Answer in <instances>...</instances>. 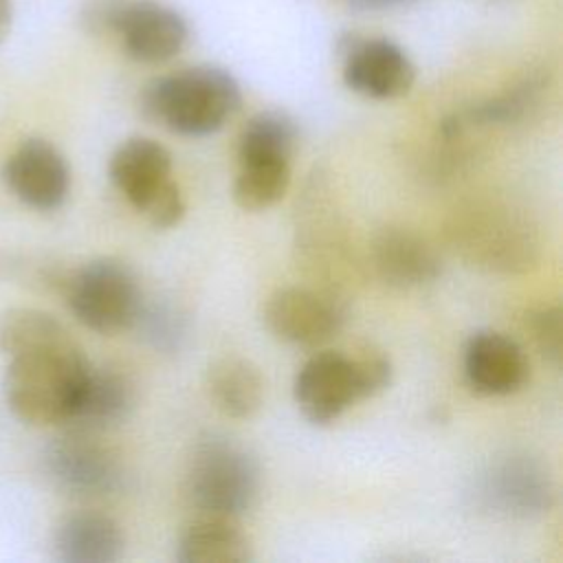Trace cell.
Listing matches in <instances>:
<instances>
[{
	"mask_svg": "<svg viewBox=\"0 0 563 563\" xmlns=\"http://www.w3.org/2000/svg\"><path fill=\"white\" fill-rule=\"evenodd\" d=\"M88 358L70 334L11 356L2 389L9 409L29 424H68Z\"/></svg>",
	"mask_w": 563,
	"mask_h": 563,
	"instance_id": "cell-1",
	"label": "cell"
},
{
	"mask_svg": "<svg viewBox=\"0 0 563 563\" xmlns=\"http://www.w3.org/2000/svg\"><path fill=\"white\" fill-rule=\"evenodd\" d=\"M468 385L484 396H508L523 387L530 374L526 352L501 332H475L464 347Z\"/></svg>",
	"mask_w": 563,
	"mask_h": 563,
	"instance_id": "cell-12",
	"label": "cell"
},
{
	"mask_svg": "<svg viewBox=\"0 0 563 563\" xmlns=\"http://www.w3.org/2000/svg\"><path fill=\"white\" fill-rule=\"evenodd\" d=\"M372 262L378 277L396 288H413L433 282L442 262L433 246L402 229H385L372 242Z\"/></svg>",
	"mask_w": 563,
	"mask_h": 563,
	"instance_id": "cell-14",
	"label": "cell"
},
{
	"mask_svg": "<svg viewBox=\"0 0 563 563\" xmlns=\"http://www.w3.org/2000/svg\"><path fill=\"white\" fill-rule=\"evenodd\" d=\"M44 464L51 482L73 497H108L123 484V468L117 455L92 431L73 429L57 438L46 449Z\"/></svg>",
	"mask_w": 563,
	"mask_h": 563,
	"instance_id": "cell-5",
	"label": "cell"
},
{
	"mask_svg": "<svg viewBox=\"0 0 563 563\" xmlns=\"http://www.w3.org/2000/svg\"><path fill=\"white\" fill-rule=\"evenodd\" d=\"M211 402L229 418H251L264 402V378L255 363L227 354L216 358L205 378Z\"/></svg>",
	"mask_w": 563,
	"mask_h": 563,
	"instance_id": "cell-17",
	"label": "cell"
},
{
	"mask_svg": "<svg viewBox=\"0 0 563 563\" xmlns=\"http://www.w3.org/2000/svg\"><path fill=\"white\" fill-rule=\"evenodd\" d=\"M70 271H64L57 262L0 251V282L24 284L29 288L42 292H59L64 295Z\"/></svg>",
	"mask_w": 563,
	"mask_h": 563,
	"instance_id": "cell-24",
	"label": "cell"
},
{
	"mask_svg": "<svg viewBox=\"0 0 563 563\" xmlns=\"http://www.w3.org/2000/svg\"><path fill=\"white\" fill-rule=\"evenodd\" d=\"M352 356L356 380L361 387V396L369 398L383 391L391 383V361L376 347H361Z\"/></svg>",
	"mask_w": 563,
	"mask_h": 563,
	"instance_id": "cell-27",
	"label": "cell"
},
{
	"mask_svg": "<svg viewBox=\"0 0 563 563\" xmlns=\"http://www.w3.org/2000/svg\"><path fill=\"white\" fill-rule=\"evenodd\" d=\"M264 323L284 343L317 347L332 339L345 323L343 303L310 288H279L264 306Z\"/></svg>",
	"mask_w": 563,
	"mask_h": 563,
	"instance_id": "cell-7",
	"label": "cell"
},
{
	"mask_svg": "<svg viewBox=\"0 0 563 563\" xmlns=\"http://www.w3.org/2000/svg\"><path fill=\"white\" fill-rule=\"evenodd\" d=\"M299 141V128L288 112L262 110L240 132L238 158L242 163L290 161Z\"/></svg>",
	"mask_w": 563,
	"mask_h": 563,
	"instance_id": "cell-19",
	"label": "cell"
},
{
	"mask_svg": "<svg viewBox=\"0 0 563 563\" xmlns=\"http://www.w3.org/2000/svg\"><path fill=\"white\" fill-rule=\"evenodd\" d=\"M466 235L464 249H468L477 260H484L488 266L512 268L515 264L526 262L528 240L521 235V229L504 216H484L475 218V224L455 229Z\"/></svg>",
	"mask_w": 563,
	"mask_h": 563,
	"instance_id": "cell-20",
	"label": "cell"
},
{
	"mask_svg": "<svg viewBox=\"0 0 563 563\" xmlns=\"http://www.w3.org/2000/svg\"><path fill=\"white\" fill-rule=\"evenodd\" d=\"M235 77L218 66H189L152 79L139 97L141 114L180 136L218 132L240 108Z\"/></svg>",
	"mask_w": 563,
	"mask_h": 563,
	"instance_id": "cell-2",
	"label": "cell"
},
{
	"mask_svg": "<svg viewBox=\"0 0 563 563\" xmlns=\"http://www.w3.org/2000/svg\"><path fill=\"white\" fill-rule=\"evenodd\" d=\"M185 488L202 515L238 519L260 495V466L242 444L209 435L189 457Z\"/></svg>",
	"mask_w": 563,
	"mask_h": 563,
	"instance_id": "cell-3",
	"label": "cell"
},
{
	"mask_svg": "<svg viewBox=\"0 0 563 563\" xmlns=\"http://www.w3.org/2000/svg\"><path fill=\"white\" fill-rule=\"evenodd\" d=\"M185 211H187V207H185L180 187L169 178V180L147 200V205L143 207L141 213L147 216V220H150L152 227H156V229H172V227H176V224L183 220Z\"/></svg>",
	"mask_w": 563,
	"mask_h": 563,
	"instance_id": "cell-28",
	"label": "cell"
},
{
	"mask_svg": "<svg viewBox=\"0 0 563 563\" xmlns=\"http://www.w3.org/2000/svg\"><path fill=\"white\" fill-rule=\"evenodd\" d=\"M125 2L128 0H86L79 9L81 29L97 37L114 35Z\"/></svg>",
	"mask_w": 563,
	"mask_h": 563,
	"instance_id": "cell-29",
	"label": "cell"
},
{
	"mask_svg": "<svg viewBox=\"0 0 563 563\" xmlns=\"http://www.w3.org/2000/svg\"><path fill=\"white\" fill-rule=\"evenodd\" d=\"M114 37L123 51L145 64H158L176 57L189 37L185 18L158 0H128Z\"/></svg>",
	"mask_w": 563,
	"mask_h": 563,
	"instance_id": "cell-11",
	"label": "cell"
},
{
	"mask_svg": "<svg viewBox=\"0 0 563 563\" xmlns=\"http://www.w3.org/2000/svg\"><path fill=\"white\" fill-rule=\"evenodd\" d=\"M110 180L125 200L143 211L147 200L172 178V154L154 139H125L110 156Z\"/></svg>",
	"mask_w": 563,
	"mask_h": 563,
	"instance_id": "cell-13",
	"label": "cell"
},
{
	"mask_svg": "<svg viewBox=\"0 0 563 563\" xmlns=\"http://www.w3.org/2000/svg\"><path fill=\"white\" fill-rule=\"evenodd\" d=\"M292 391L303 418L317 427L334 422L363 398L352 356L334 350L312 354L297 372Z\"/></svg>",
	"mask_w": 563,
	"mask_h": 563,
	"instance_id": "cell-8",
	"label": "cell"
},
{
	"mask_svg": "<svg viewBox=\"0 0 563 563\" xmlns=\"http://www.w3.org/2000/svg\"><path fill=\"white\" fill-rule=\"evenodd\" d=\"M132 328H139L143 339L161 352H174L187 336V317L185 312L169 301H145L136 314Z\"/></svg>",
	"mask_w": 563,
	"mask_h": 563,
	"instance_id": "cell-23",
	"label": "cell"
},
{
	"mask_svg": "<svg viewBox=\"0 0 563 563\" xmlns=\"http://www.w3.org/2000/svg\"><path fill=\"white\" fill-rule=\"evenodd\" d=\"M132 407V383L110 367L90 365L68 424H73V429L97 433L123 422L130 416Z\"/></svg>",
	"mask_w": 563,
	"mask_h": 563,
	"instance_id": "cell-15",
	"label": "cell"
},
{
	"mask_svg": "<svg viewBox=\"0 0 563 563\" xmlns=\"http://www.w3.org/2000/svg\"><path fill=\"white\" fill-rule=\"evenodd\" d=\"M530 336L539 350V354L552 363L554 367L561 365L563 358V312L559 306L534 310L528 317Z\"/></svg>",
	"mask_w": 563,
	"mask_h": 563,
	"instance_id": "cell-26",
	"label": "cell"
},
{
	"mask_svg": "<svg viewBox=\"0 0 563 563\" xmlns=\"http://www.w3.org/2000/svg\"><path fill=\"white\" fill-rule=\"evenodd\" d=\"M180 563H244L253 559L251 541L231 517L202 515L178 541Z\"/></svg>",
	"mask_w": 563,
	"mask_h": 563,
	"instance_id": "cell-18",
	"label": "cell"
},
{
	"mask_svg": "<svg viewBox=\"0 0 563 563\" xmlns=\"http://www.w3.org/2000/svg\"><path fill=\"white\" fill-rule=\"evenodd\" d=\"M343 57V81L350 90L372 99H398L416 81L409 55L387 37L347 35L339 42Z\"/></svg>",
	"mask_w": 563,
	"mask_h": 563,
	"instance_id": "cell-6",
	"label": "cell"
},
{
	"mask_svg": "<svg viewBox=\"0 0 563 563\" xmlns=\"http://www.w3.org/2000/svg\"><path fill=\"white\" fill-rule=\"evenodd\" d=\"M66 334L68 330L53 314L37 308H9L0 312V352L9 358Z\"/></svg>",
	"mask_w": 563,
	"mask_h": 563,
	"instance_id": "cell-22",
	"label": "cell"
},
{
	"mask_svg": "<svg viewBox=\"0 0 563 563\" xmlns=\"http://www.w3.org/2000/svg\"><path fill=\"white\" fill-rule=\"evenodd\" d=\"M123 543L119 523L99 512L70 515L55 532V554L64 563H112Z\"/></svg>",
	"mask_w": 563,
	"mask_h": 563,
	"instance_id": "cell-16",
	"label": "cell"
},
{
	"mask_svg": "<svg viewBox=\"0 0 563 563\" xmlns=\"http://www.w3.org/2000/svg\"><path fill=\"white\" fill-rule=\"evenodd\" d=\"M64 297L73 314L99 334L130 330L143 303L136 275L114 257H99L70 271Z\"/></svg>",
	"mask_w": 563,
	"mask_h": 563,
	"instance_id": "cell-4",
	"label": "cell"
},
{
	"mask_svg": "<svg viewBox=\"0 0 563 563\" xmlns=\"http://www.w3.org/2000/svg\"><path fill=\"white\" fill-rule=\"evenodd\" d=\"M543 90V77H526L517 86H512L508 92L488 99L471 110V121L479 123H510L521 119L532 103L539 99V92Z\"/></svg>",
	"mask_w": 563,
	"mask_h": 563,
	"instance_id": "cell-25",
	"label": "cell"
},
{
	"mask_svg": "<svg viewBox=\"0 0 563 563\" xmlns=\"http://www.w3.org/2000/svg\"><path fill=\"white\" fill-rule=\"evenodd\" d=\"M2 178L20 202L37 211L62 207L70 189V169L64 154L40 136L24 139L9 154Z\"/></svg>",
	"mask_w": 563,
	"mask_h": 563,
	"instance_id": "cell-9",
	"label": "cell"
},
{
	"mask_svg": "<svg viewBox=\"0 0 563 563\" xmlns=\"http://www.w3.org/2000/svg\"><path fill=\"white\" fill-rule=\"evenodd\" d=\"M475 495L495 515L528 519L550 510L554 488L541 464L528 457H508L482 475Z\"/></svg>",
	"mask_w": 563,
	"mask_h": 563,
	"instance_id": "cell-10",
	"label": "cell"
},
{
	"mask_svg": "<svg viewBox=\"0 0 563 563\" xmlns=\"http://www.w3.org/2000/svg\"><path fill=\"white\" fill-rule=\"evenodd\" d=\"M402 2L407 0H350V4L356 9H383V7H394Z\"/></svg>",
	"mask_w": 563,
	"mask_h": 563,
	"instance_id": "cell-31",
	"label": "cell"
},
{
	"mask_svg": "<svg viewBox=\"0 0 563 563\" xmlns=\"http://www.w3.org/2000/svg\"><path fill=\"white\" fill-rule=\"evenodd\" d=\"M290 185V161L242 163L233 183V200L244 211H264L277 205Z\"/></svg>",
	"mask_w": 563,
	"mask_h": 563,
	"instance_id": "cell-21",
	"label": "cell"
},
{
	"mask_svg": "<svg viewBox=\"0 0 563 563\" xmlns=\"http://www.w3.org/2000/svg\"><path fill=\"white\" fill-rule=\"evenodd\" d=\"M13 24V0H0V44L7 40Z\"/></svg>",
	"mask_w": 563,
	"mask_h": 563,
	"instance_id": "cell-30",
	"label": "cell"
}]
</instances>
